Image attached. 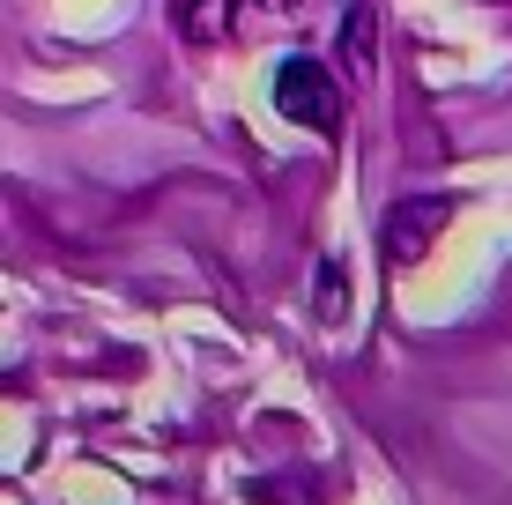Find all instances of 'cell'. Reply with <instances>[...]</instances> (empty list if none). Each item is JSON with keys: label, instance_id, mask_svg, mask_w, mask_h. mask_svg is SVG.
I'll use <instances>...</instances> for the list:
<instances>
[{"label": "cell", "instance_id": "obj_1", "mask_svg": "<svg viewBox=\"0 0 512 505\" xmlns=\"http://www.w3.org/2000/svg\"><path fill=\"white\" fill-rule=\"evenodd\" d=\"M275 112L312 127V134H334L342 127V90H334V75L320 60H282L275 67Z\"/></svg>", "mask_w": 512, "mask_h": 505}, {"label": "cell", "instance_id": "obj_2", "mask_svg": "<svg viewBox=\"0 0 512 505\" xmlns=\"http://www.w3.org/2000/svg\"><path fill=\"white\" fill-rule=\"evenodd\" d=\"M268 15H297V0H186L179 23H186L193 45H223V38H238V30L268 23Z\"/></svg>", "mask_w": 512, "mask_h": 505}, {"label": "cell", "instance_id": "obj_3", "mask_svg": "<svg viewBox=\"0 0 512 505\" xmlns=\"http://www.w3.org/2000/svg\"><path fill=\"white\" fill-rule=\"evenodd\" d=\"M446 231V201H401L394 216H386V231H379V253H386V268H409V260H423V246Z\"/></svg>", "mask_w": 512, "mask_h": 505}, {"label": "cell", "instance_id": "obj_4", "mask_svg": "<svg viewBox=\"0 0 512 505\" xmlns=\"http://www.w3.org/2000/svg\"><path fill=\"white\" fill-rule=\"evenodd\" d=\"M342 45L357 52V60H372V8H349V23H342Z\"/></svg>", "mask_w": 512, "mask_h": 505}]
</instances>
